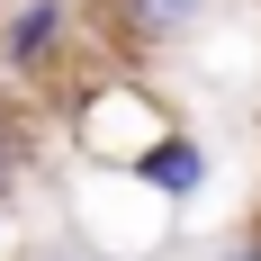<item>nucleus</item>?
Listing matches in <instances>:
<instances>
[{"label": "nucleus", "instance_id": "obj_1", "mask_svg": "<svg viewBox=\"0 0 261 261\" xmlns=\"http://www.w3.org/2000/svg\"><path fill=\"white\" fill-rule=\"evenodd\" d=\"M171 126H180V117H171L144 81H117V72L81 81L72 99H63V144H72L90 171H135Z\"/></svg>", "mask_w": 261, "mask_h": 261}, {"label": "nucleus", "instance_id": "obj_2", "mask_svg": "<svg viewBox=\"0 0 261 261\" xmlns=\"http://www.w3.org/2000/svg\"><path fill=\"white\" fill-rule=\"evenodd\" d=\"M72 54H81V0H9L0 18V72L27 99H72Z\"/></svg>", "mask_w": 261, "mask_h": 261}, {"label": "nucleus", "instance_id": "obj_3", "mask_svg": "<svg viewBox=\"0 0 261 261\" xmlns=\"http://www.w3.org/2000/svg\"><path fill=\"white\" fill-rule=\"evenodd\" d=\"M216 0H99V54H126V63H153V54L189 45L207 27Z\"/></svg>", "mask_w": 261, "mask_h": 261}, {"label": "nucleus", "instance_id": "obj_4", "mask_svg": "<svg viewBox=\"0 0 261 261\" xmlns=\"http://www.w3.org/2000/svg\"><path fill=\"white\" fill-rule=\"evenodd\" d=\"M45 171V99H27V90H0V207L27 198Z\"/></svg>", "mask_w": 261, "mask_h": 261}, {"label": "nucleus", "instance_id": "obj_5", "mask_svg": "<svg viewBox=\"0 0 261 261\" xmlns=\"http://www.w3.org/2000/svg\"><path fill=\"white\" fill-rule=\"evenodd\" d=\"M126 180H135V189H153L162 207H189V198L207 189V144H198L189 126H171V135L153 144V153H144V162L126 171Z\"/></svg>", "mask_w": 261, "mask_h": 261}, {"label": "nucleus", "instance_id": "obj_6", "mask_svg": "<svg viewBox=\"0 0 261 261\" xmlns=\"http://www.w3.org/2000/svg\"><path fill=\"white\" fill-rule=\"evenodd\" d=\"M18 261H108V252H99L90 234H72V225H63V234H36V243H27Z\"/></svg>", "mask_w": 261, "mask_h": 261}, {"label": "nucleus", "instance_id": "obj_7", "mask_svg": "<svg viewBox=\"0 0 261 261\" xmlns=\"http://www.w3.org/2000/svg\"><path fill=\"white\" fill-rule=\"evenodd\" d=\"M216 261H261V225H243V234L225 243V252H216Z\"/></svg>", "mask_w": 261, "mask_h": 261}, {"label": "nucleus", "instance_id": "obj_8", "mask_svg": "<svg viewBox=\"0 0 261 261\" xmlns=\"http://www.w3.org/2000/svg\"><path fill=\"white\" fill-rule=\"evenodd\" d=\"M0 18H9V0H0Z\"/></svg>", "mask_w": 261, "mask_h": 261}, {"label": "nucleus", "instance_id": "obj_9", "mask_svg": "<svg viewBox=\"0 0 261 261\" xmlns=\"http://www.w3.org/2000/svg\"><path fill=\"white\" fill-rule=\"evenodd\" d=\"M252 225H261V216H252Z\"/></svg>", "mask_w": 261, "mask_h": 261}]
</instances>
